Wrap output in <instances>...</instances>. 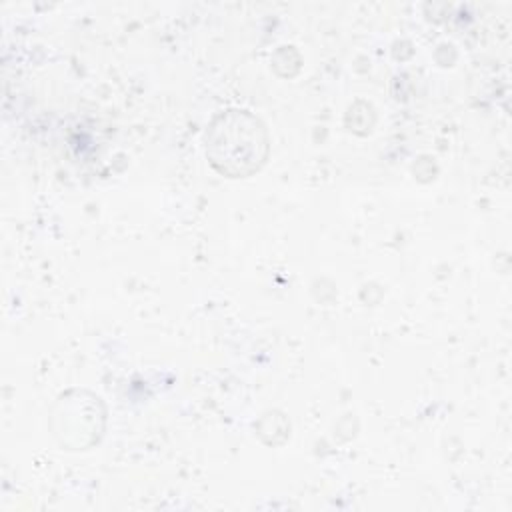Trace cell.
Returning a JSON list of instances; mask_svg holds the SVG:
<instances>
[{
    "mask_svg": "<svg viewBox=\"0 0 512 512\" xmlns=\"http://www.w3.org/2000/svg\"><path fill=\"white\" fill-rule=\"evenodd\" d=\"M238 136V124L234 122L232 126H228L226 130H220L218 132V136L212 140V144H210V148L212 150H220L218 154H214V160H218V158H224V154L226 156H230L232 154V162H238V158H240V154H238V148H240V152H242V156H244V160L246 162H252L254 158H258V150L264 146V142L258 138V130H256V124L250 120V124L246 126V130L242 132V136H240V140L236 138Z\"/></svg>",
    "mask_w": 512,
    "mask_h": 512,
    "instance_id": "1",
    "label": "cell"
}]
</instances>
